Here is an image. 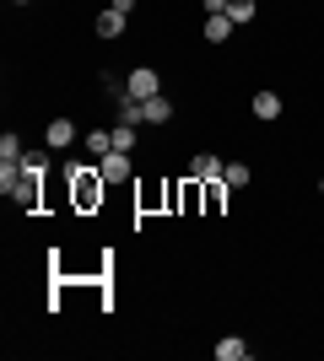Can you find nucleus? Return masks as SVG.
Here are the masks:
<instances>
[{"label":"nucleus","instance_id":"1","mask_svg":"<svg viewBox=\"0 0 324 361\" xmlns=\"http://www.w3.org/2000/svg\"><path fill=\"white\" fill-rule=\"evenodd\" d=\"M65 183H71V211H76V216H97V205H103V195H108L97 162L92 167H87V162H71V167H65Z\"/></svg>","mask_w":324,"mask_h":361},{"label":"nucleus","instance_id":"2","mask_svg":"<svg viewBox=\"0 0 324 361\" xmlns=\"http://www.w3.org/2000/svg\"><path fill=\"white\" fill-rule=\"evenodd\" d=\"M97 173H103L108 189H119V183L136 178V151H108L103 162H97Z\"/></svg>","mask_w":324,"mask_h":361},{"label":"nucleus","instance_id":"3","mask_svg":"<svg viewBox=\"0 0 324 361\" xmlns=\"http://www.w3.org/2000/svg\"><path fill=\"white\" fill-rule=\"evenodd\" d=\"M248 114H254V119H260V124H276L281 114H287V97H281L276 87H260V92H254V97H248Z\"/></svg>","mask_w":324,"mask_h":361},{"label":"nucleus","instance_id":"4","mask_svg":"<svg viewBox=\"0 0 324 361\" xmlns=\"http://www.w3.org/2000/svg\"><path fill=\"white\" fill-rule=\"evenodd\" d=\"M124 92H130L136 103H146V97H157V92H162V75H157L152 65H136V71L124 75Z\"/></svg>","mask_w":324,"mask_h":361},{"label":"nucleus","instance_id":"5","mask_svg":"<svg viewBox=\"0 0 324 361\" xmlns=\"http://www.w3.org/2000/svg\"><path fill=\"white\" fill-rule=\"evenodd\" d=\"M222 157H216V151H195V157H189V167H184V178H195V183H211V178H222Z\"/></svg>","mask_w":324,"mask_h":361},{"label":"nucleus","instance_id":"6","mask_svg":"<svg viewBox=\"0 0 324 361\" xmlns=\"http://www.w3.org/2000/svg\"><path fill=\"white\" fill-rule=\"evenodd\" d=\"M76 140H81V130H76L71 119H49V124H44V146H49V151H71Z\"/></svg>","mask_w":324,"mask_h":361},{"label":"nucleus","instance_id":"7","mask_svg":"<svg viewBox=\"0 0 324 361\" xmlns=\"http://www.w3.org/2000/svg\"><path fill=\"white\" fill-rule=\"evenodd\" d=\"M11 200H16V205H22V211H38V200H44V178L22 167V183H16V189H11Z\"/></svg>","mask_w":324,"mask_h":361},{"label":"nucleus","instance_id":"8","mask_svg":"<svg viewBox=\"0 0 324 361\" xmlns=\"http://www.w3.org/2000/svg\"><path fill=\"white\" fill-rule=\"evenodd\" d=\"M232 27H238V22H232L227 11H222V16H205L200 38H205V44H232Z\"/></svg>","mask_w":324,"mask_h":361},{"label":"nucleus","instance_id":"9","mask_svg":"<svg viewBox=\"0 0 324 361\" xmlns=\"http://www.w3.org/2000/svg\"><path fill=\"white\" fill-rule=\"evenodd\" d=\"M200 195H205V216H227V183L222 178H211V183H200Z\"/></svg>","mask_w":324,"mask_h":361},{"label":"nucleus","instance_id":"10","mask_svg":"<svg viewBox=\"0 0 324 361\" xmlns=\"http://www.w3.org/2000/svg\"><path fill=\"white\" fill-rule=\"evenodd\" d=\"M140 119L146 124H173V97H162V92L146 97V103H140Z\"/></svg>","mask_w":324,"mask_h":361},{"label":"nucleus","instance_id":"11","mask_svg":"<svg viewBox=\"0 0 324 361\" xmlns=\"http://www.w3.org/2000/svg\"><path fill=\"white\" fill-rule=\"evenodd\" d=\"M124 22H130V16H119L114 6H103V11L92 16V32H97V38H119V32H124Z\"/></svg>","mask_w":324,"mask_h":361},{"label":"nucleus","instance_id":"12","mask_svg":"<svg viewBox=\"0 0 324 361\" xmlns=\"http://www.w3.org/2000/svg\"><path fill=\"white\" fill-rule=\"evenodd\" d=\"M81 146L92 151V162H103L108 151H114V130H81Z\"/></svg>","mask_w":324,"mask_h":361},{"label":"nucleus","instance_id":"13","mask_svg":"<svg viewBox=\"0 0 324 361\" xmlns=\"http://www.w3.org/2000/svg\"><path fill=\"white\" fill-rule=\"evenodd\" d=\"M248 340H238V334H222V340H216V361H244L248 356Z\"/></svg>","mask_w":324,"mask_h":361},{"label":"nucleus","instance_id":"14","mask_svg":"<svg viewBox=\"0 0 324 361\" xmlns=\"http://www.w3.org/2000/svg\"><path fill=\"white\" fill-rule=\"evenodd\" d=\"M222 183H227V189H248V183H254V167L248 162H227L222 167Z\"/></svg>","mask_w":324,"mask_h":361},{"label":"nucleus","instance_id":"15","mask_svg":"<svg viewBox=\"0 0 324 361\" xmlns=\"http://www.w3.org/2000/svg\"><path fill=\"white\" fill-rule=\"evenodd\" d=\"M22 157H28V151H22V135H16V130H6V135H0V162L22 167Z\"/></svg>","mask_w":324,"mask_h":361},{"label":"nucleus","instance_id":"16","mask_svg":"<svg viewBox=\"0 0 324 361\" xmlns=\"http://www.w3.org/2000/svg\"><path fill=\"white\" fill-rule=\"evenodd\" d=\"M227 16L238 22V27H248V22L260 16V6H254V0H227Z\"/></svg>","mask_w":324,"mask_h":361},{"label":"nucleus","instance_id":"17","mask_svg":"<svg viewBox=\"0 0 324 361\" xmlns=\"http://www.w3.org/2000/svg\"><path fill=\"white\" fill-rule=\"evenodd\" d=\"M136 140H140L136 124H114V151H136Z\"/></svg>","mask_w":324,"mask_h":361},{"label":"nucleus","instance_id":"18","mask_svg":"<svg viewBox=\"0 0 324 361\" xmlns=\"http://www.w3.org/2000/svg\"><path fill=\"white\" fill-rule=\"evenodd\" d=\"M22 167H28V173H38V178H49V146H44V151H28V157H22Z\"/></svg>","mask_w":324,"mask_h":361},{"label":"nucleus","instance_id":"19","mask_svg":"<svg viewBox=\"0 0 324 361\" xmlns=\"http://www.w3.org/2000/svg\"><path fill=\"white\" fill-rule=\"evenodd\" d=\"M108 6H114L119 16H136V6H140V0H108Z\"/></svg>","mask_w":324,"mask_h":361},{"label":"nucleus","instance_id":"20","mask_svg":"<svg viewBox=\"0 0 324 361\" xmlns=\"http://www.w3.org/2000/svg\"><path fill=\"white\" fill-rule=\"evenodd\" d=\"M200 11L205 16H222V11H227V0H200Z\"/></svg>","mask_w":324,"mask_h":361},{"label":"nucleus","instance_id":"21","mask_svg":"<svg viewBox=\"0 0 324 361\" xmlns=\"http://www.w3.org/2000/svg\"><path fill=\"white\" fill-rule=\"evenodd\" d=\"M11 6H32V0H11Z\"/></svg>","mask_w":324,"mask_h":361},{"label":"nucleus","instance_id":"22","mask_svg":"<svg viewBox=\"0 0 324 361\" xmlns=\"http://www.w3.org/2000/svg\"><path fill=\"white\" fill-rule=\"evenodd\" d=\"M319 195H324V173H319Z\"/></svg>","mask_w":324,"mask_h":361}]
</instances>
